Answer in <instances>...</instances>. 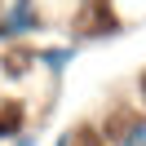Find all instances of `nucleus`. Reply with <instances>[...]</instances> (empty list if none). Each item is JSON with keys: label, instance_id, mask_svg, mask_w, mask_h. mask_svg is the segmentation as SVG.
<instances>
[{"label": "nucleus", "instance_id": "obj_3", "mask_svg": "<svg viewBox=\"0 0 146 146\" xmlns=\"http://www.w3.org/2000/svg\"><path fill=\"white\" fill-rule=\"evenodd\" d=\"M71 58H75V44H53V49L40 53V66H44L49 75H62L66 66H71Z\"/></svg>", "mask_w": 146, "mask_h": 146}, {"label": "nucleus", "instance_id": "obj_1", "mask_svg": "<svg viewBox=\"0 0 146 146\" xmlns=\"http://www.w3.org/2000/svg\"><path fill=\"white\" fill-rule=\"evenodd\" d=\"M40 31H44L40 0H0V44H22Z\"/></svg>", "mask_w": 146, "mask_h": 146}, {"label": "nucleus", "instance_id": "obj_2", "mask_svg": "<svg viewBox=\"0 0 146 146\" xmlns=\"http://www.w3.org/2000/svg\"><path fill=\"white\" fill-rule=\"evenodd\" d=\"M111 146H146V111H119L111 124Z\"/></svg>", "mask_w": 146, "mask_h": 146}, {"label": "nucleus", "instance_id": "obj_4", "mask_svg": "<svg viewBox=\"0 0 146 146\" xmlns=\"http://www.w3.org/2000/svg\"><path fill=\"white\" fill-rule=\"evenodd\" d=\"M53 146H75V133H62V137H58Z\"/></svg>", "mask_w": 146, "mask_h": 146}]
</instances>
